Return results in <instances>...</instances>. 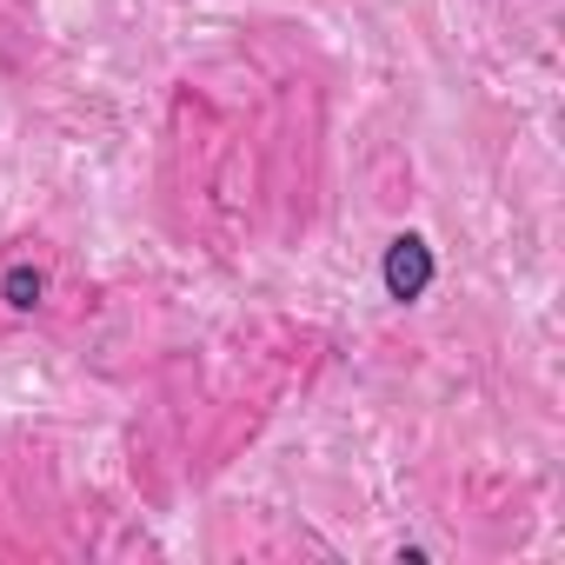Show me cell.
I'll use <instances>...</instances> for the list:
<instances>
[{
    "label": "cell",
    "mask_w": 565,
    "mask_h": 565,
    "mask_svg": "<svg viewBox=\"0 0 565 565\" xmlns=\"http://www.w3.org/2000/svg\"><path fill=\"white\" fill-rule=\"evenodd\" d=\"M426 279H433V253H426V239L399 233L393 253H386V287H393V300H419V294H426Z\"/></svg>",
    "instance_id": "6da1fadb"
},
{
    "label": "cell",
    "mask_w": 565,
    "mask_h": 565,
    "mask_svg": "<svg viewBox=\"0 0 565 565\" xmlns=\"http://www.w3.org/2000/svg\"><path fill=\"white\" fill-rule=\"evenodd\" d=\"M8 300H14V307H34V300H41V273L14 266V273H8Z\"/></svg>",
    "instance_id": "7a4b0ae2"
}]
</instances>
